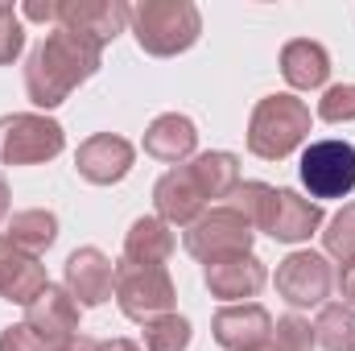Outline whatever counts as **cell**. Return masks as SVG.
I'll use <instances>...</instances> for the list:
<instances>
[{
	"mask_svg": "<svg viewBox=\"0 0 355 351\" xmlns=\"http://www.w3.org/2000/svg\"><path fill=\"white\" fill-rule=\"evenodd\" d=\"M67 293L79 302V310L103 306L116 293V264L107 261L99 248H75L67 257Z\"/></svg>",
	"mask_w": 355,
	"mask_h": 351,
	"instance_id": "cell-13",
	"label": "cell"
},
{
	"mask_svg": "<svg viewBox=\"0 0 355 351\" xmlns=\"http://www.w3.org/2000/svg\"><path fill=\"white\" fill-rule=\"evenodd\" d=\"M132 33H137V46L145 54L174 58L182 50H190L202 33L198 4H190V0H145L132 8Z\"/></svg>",
	"mask_w": 355,
	"mask_h": 351,
	"instance_id": "cell-2",
	"label": "cell"
},
{
	"mask_svg": "<svg viewBox=\"0 0 355 351\" xmlns=\"http://www.w3.org/2000/svg\"><path fill=\"white\" fill-rule=\"evenodd\" d=\"M186 170H190V178L198 182V190H202L207 198H219V203L240 186V157H236V153H227V149L198 153Z\"/></svg>",
	"mask_w": 355,
	"mask_h": 351,
	"instance_id": "cell-21",
	"label": "cell"
},
{
	"mask_svg": "<svg viewBox=\"0 0 355 351\" xmlns=\"http://www.w3.org/2000/svg\"><path fill=\"white\" fill-rule=\"evenodd\" d=\"M198 149V128L190 116L182 112H166L157 116L149 128H145V153L153 162H166V166H182L186 157H194Z\"/></svg>",
	"mask_w": 355,
	"mask_h": 351,
	"instance_id": "cell-17",
	"label": "cell"
},
{
	"mask_svg": "<svg viewBox=\"0 0 355 351\" xmlns=\"http://www.w3.org/2000/svg\"><path fill=\"white\" fill-rule=\"evenodd\" d=\"M46 285H50V277H46L42 257H29L8 236H0V298L17 302V306H29Z\"/></svg>",
	"mask_w": 355,
	"mask_h": 351,
	"instance_id": "cell-16",
	"label": "cell"
},
{
	"mask_svg": "<svg viewBox=\"0 0 355 351\" xmlns=\"http://www.w3.org/2000/svg\"><path fill=\"white\" fill-rule=\"evenodd\" d=\"M58 351H99V339H91V335H71Z\"/></svg>",
	"mask_w": 355,
	"mask_h": 351,
	"instance_id": "cell-33",
	"label": "cell"
},
{
	"mask_svg": "<svg viewBox=\"0 0 355 351\" xmlns=\"http://www.w3.org/2000/svg\"><path fill=\"white\" fill-rule=\"evenodd\" d=\"M67 149V132L58 120L42 112L0 116V166H42Z\"/></svg>",
	"mask_w": 355,
	"mask_h": 351,
	"instance_id": "cell-4",
	"label": "cell"
},
{
	"mask_svg": "<svg viewBox=\"0 0 355 351\" xmlns=\"http://www.w3.org/2000/svg\"><path fill=\"white\" fill-rule=\"evenodd\" d=\"M178 289L166 264H116V306L132 323H149L157 314H174Z\"/></svg>",
	"mask_w": 355,
	"mask_h": 351,
	"instance_id": "cell-5",
	"label": "cell"
},
{
	"mask_svg": "<svg viewBox=\"0 0 355 351\" xmlns=\"http://www.w3.org/2000/svg\"><path fill=\"white\" fill-rule=\"evenodd\" d=\"M281 75L293 91H318L331 75V54L322 42H310V37H293L285 42L281 50Z\"/></svg>",
	"mask_w": 355,
	"mask_h": 351,
	"instance_id": "cell-18",
	"label": "cell"
},
{
	"mask_svg": "<svg viewBox=\"0 0 355 351\" xmlns=\"http://www.w3.org/2000/svg\"><path fill=\"white\" fill-rule=\"evenodd\" d=\"M190 348V323L182 314H157L145 323V351H186Z\"/></svg>",
	"mask_w": 355,
	"mask_h": 351,
	"instance_id": "cell-25",
	"label": "cell"
},
{
	"mask_svg": "<svg viewBox=\"0 0 355 351\" xmlns=\"http://www.w3.org/2000/svg\"><path fill=\"white\" fill-rule=\"evenodd\" d=\"M322 248L339 261H352L355 257V203H347L339 215L327 219V232H322Z\"/></svg>",
	"mask_w": 355,
	"mask_h": 351,
	"instance_id": "cell-26",
	"label": "cell"
},
{
	"mask_svg": "<svg viewBox=\"0 0 355 351\" xmlns=\"http://www.w3.org/2000/svg\"><path fill=\"white\" fill-rule=\"evenodd\" d=\"M272 285H277V293L293 310H302V306H327V298L335 289V273H331V261L322 252L302 248V252H289L285 261L277 264Z\"/></svg>",
	"mask_w": 355,
	"mask_h": 351,
	"instance_id": "cell-8",
	"label": "cell"
},
{
	"mask_svg": "<svg viewBox=\"0 0 355 351\" xmlns=\"http://www.w3.org/2000/svg\"><path fill=\"white\" fill-rule=\"evenodd\" d=\"M4 228H8L4 236H8L17 248H25L29 257H42V252H46V248L58 240V219H54V211H46V207L12 211Z\"/></svg>",
	"mask_w": 355,
	"mask_h": 351,
	"instance_id": "cell-22",
	"label": "cell"
},
{
	"mask_svg": "<svg viewBox=\"0 0 355 351\" xmlns=\"http://www.w3.org/2000/svg\"><path fill=\"white\" fill-rule=\"evenodd\" d=\"M314 339L327 351H355V306L347 302H327L314 323Z\"/></svg>",
	"mask_w": 355,
	"mask_h": 351,
	"instance_id": "cell-23",
	"label": "cell"
},
{
	"mask_svg": "<svg viewBox=\"0 0 355 351\" xmlns=\"http://www.w3.org/2000/svg\"><path fill=\"white\" fill-rule=\"evenodd\" d=\"M99 67H103V46H95L79 33L54 29L25 62V95L33 99V108L50 112L67 103V95L79 83H87Z\"/></svg>",
	"mask_w": 355,
	"mask_h": 351,
	"instance_id": "cell-1",
	"label": "cell"
},
{
	"mask_svg": "<svg viewBox=\"0 0 355 351\" xmlns=\"http://www.w3.org/2000/svg\"><path fill=\"white\" fill-rule=\"evenodd\" d=\"M252 240H257L252 223H248L236 207L219 203V207L202 211V215L186 228V240H182V244H186V252H190L194 261L211 264V261H227V257L252 252Z\"/></svg>",
	"mask_w": 355,
	"mask_h": 351,
	"instance_id": "cell-6",
	"label": "cell"
},
{
	"mask_svg": "<svg viewBox=\"0 0 355 351\" xmlns=\"http://www.w3.org/2000/svg\"><path fill=\"white\" fill-rule=\"evenodd\" d=\"M211 335L223 351H257L272 339V314L261 302L219 306L215 318H211Z\"/></svg>",
	"mask_w": 355,
	"mask_h": 351,
	"instance_id": "cell-11",
	"label": "cell"
},
{
	"mask_svg": "<svg viewBox=\"0 0 355 351\" xmlns=\"http://www.w3.org/2000/svg\"><path fill=\"white\" fill-rule=\"evenodd\" d=\"M257 351H272V343H265V348H257Z\"/></svg>",
	"mask_w": 355,
	"mask_h": 351,
	"instance_id": "cell-36",
	"label": "cell"
},
{
	"mask_svg": "<svg viewBox=\"0 0 355 351\" xmlns=\"http://www.w3.org/2000/svg\"><path fill=\"white\" fill-rule=\"evenodd\" d=\"M335 285H339L343 302H347V306H355V257H352V261H343V268L335 273Z\"/></svg>",
	"mask_w": 355,
	"mask_h": 351,
	"instance_id": "cell-31",
	"label": "cell"
},
{
	"mask_svg": "<svg viewBox=\"0 0 355 351\" xmlns=\"http://www.w3.org/2000/svg\"><path fill=\"white\" fill-rule=\"evenodd\" d=\"M21 17H29V21H46V25H58V4H25L21 8Z\"/></svg>",
	"mask_w": 355,
	"mask_h": 351,
	"instance_id": "cell-32",
	"label": "cell"
},
{
	"mask_svg": "<svg viewBox=\"0 0 355 351\" xmlns=\"http://www.w3.org/2000/svg\"><path fill=\"white\" fill-rule=\"evenodd\" d=\"M310 137V103L297 95H265L248 120V149L265 162L289 157Z\"/></svg>",
	"mask_w": 355,
	"mask_h": 351,
	"instance_id": "cell-3",
	"label": "cell"
},
{
	"mask_svg": "<svg viewBox=\"0 0 355 351\" xmlns=\"http://www.w3.org/2000/svg\"><path fill=\"white\" fill-rule=\"evenodd\" d=\"M21 50H25V25L17 17V8L0 0V67L12 62Z\"/></svg>",
	"mask_w": 355,
	"mask_h": 351,
	"instance_id": "cell-29",
	"label": "cell"
},
{
	"mask_svg": "<svg viewBox=\"0 0 355 351\" xmlns=\"http://www.w3.org/2000/svg\"><path fill=\"white\" fill-rule=\"evenodd\" d=\"M132 25V8L124 0H58V25L67 33H79L95 46L116 42Z\"/></svg>",
	"mask_w": 355,
	"mask_h": 351,
	"instance_id": "cell-9",
	"label": "cell"
},
{
	"mask_svg": "<svg viewBox=\"0 0 355 351\" xmlns=\"http://www.w3.org/2000/svg\"><path fill=\"white\" fill-rule=\"evenodd\" d=\"M202 281H207V289H211L215 298H223L227 306H236V302L257 298V293L265 289L268 268H265V261H257L252 252H244V257L211 261L207 264V273H202Z\"/></svg>",
	"mask_w": 355,
	"mask_h": 351,
	"instance_id": "cell-15",
	"label": "cell"
},
{
	"mask_svg": "<svg viewBox=\"0 0 355 351\" xmlns=\"http://www.w3.org/2000/svg\"><path fill=\"white\" fill-rule=\"evenodd\" d=\"M132 162H137L132 141H124L116 132H95L75 153V170H79V178H87L91 186H116V182H124V178L132 174Z\"/></svg>",
	"mask_w": 355,
	"mask_h": 351,
	"instance_id": "cell-12",
	"label": "cell"
},
{
	"mask_svg": "<svg viewBox=\"0 0 355 351\" xmlns=\"http://www.w3.org/2000/svg\"><path fill=\"white\" fill-rule=\"evenodd\" d=\"M153 207H157V219H166L170 228H190L207 211V194L198 190V182L190 178L186 166H174V170H166L157 178Z\"/></svg>",
	"mask_w": 355,
	"mask_h": 351,
	"instance_id": "cell-14",
	"label": "cell"
},
{
	"mask_svg": "<svg viewBox=\"0 0 355 351\" xmlns=\"http://www.w3.org/2000/svg\"><path fill=\"white\" fill-rule=\"evenodd\" d=\"M99 351H145L141 343H132V339H103Z\"/></svg>",
	"mask_w": 355,
	"mask_h": 351,
	"instance_id": "cell-34",
	"label": "cell"
},
{
	"mask_svg": "<svg viewBox=\"0 0 355 351\" xmlns=\"http://www.w3.org/2000/svg\"><path fill=\"white\" fill-rule=\"evenodd\" d=\"M318 228H322V207L318 203L302 198L297 190H277V211H272V223H268L265 236L281 240V244H302Z\"/></svg>",
	"mask_w": 355,
	"mask_h": 351,
	"instance_id": "cell-19",
	"label": "cell"
},
{
	"mask_svg": "<svg viewBox=\"0 0 355 351\" xmlns=\"http://www.w3.org/2000/svg\"><path fill=\"white\" fill-rule=\"evenodd\" d=\"M0 351H46V348H42V339L25 323H17V327H4L0 331Z\"/></svg>",
	"mask_w": 355,
	"mask_h": 351,
	"instance_id": "cell-30",
	"label": "cell"
},
{
	"mask_svg": "<svg viewBox=\"0 0 355 351\" xmlns=\"http://www.w3.org/2000/svg\"><path fill=\"white\" fill-rule=\"evenodd\" d=\"M318 120H327V124H347V120H355V83H335V87L322 91Z\"/></svg>",
	"mask_w": 355,
	"mask_h": 351,
	"instance_id": "cell-28",
	"label": "cell"
},
{
	"mask_svg": "<svg viewBox=\"0 0 355 351\" xmlns=\"http://www.w3.org/2000/svg\"><path fill=\"white\" fill-rule=\"evenodd\" d=\"M223 203L236 207V211L252 223V232H268L272 211H277V186H268V182H240Z\"/></svg>",
	"mask_w": 355,
	"mask_h": 351,
	"instance_id": "cell-24",
	"label": "cell"
},
{
	"mask_svg": "<svg viewBox=\"0 0 355 351\" xmlns=\"http://www.w3.org/2000/svg\"><path fill=\"white\" fill-rule=\"evenodd\" d=\"M302 186L310 190V198H347L355 190V145L335 137L306 145Z\"/></svg>",
	"mask_w": 355,
	"mask_h": 351,
	"instance_id": "cell-7",
	"label": "cell"
},
{
	"mask_svg": "<svg viewBox=\"0 0 355 351\" xmlns=\"http://www.w3.org/2000/svg\"><path fill=\"white\" fill-rule=\"evenodd\" d=\"M174 257V228L157 215H141L128 236H124V257L128 264H166Z\"/></svg>",
	"mask_w": 355,
	"mask_h": 351,
	"instance_id": "cell-20",
	"label": "cell"
},
{
	"mask_svg": "<svg viewBox=\"0 0 355 351\" xmlns=\"http://www.w3.org/2000/svg\"><path fill=\"white\" fill-rule=\"evenodd\" d=\"M314 327L302 318V314H285L272 323V351H314Z\"/></svg>",
	"mask_w": 355,
	"mask_h": 351,
	"instance_id": "cell-27",
	"label": "cell"
},
{
	"mask_svg": "<svg viewBox=\"0 0 355 351\" xmlns=\"http://www.w3.org/2000/svg\"><path fill=\"white\" fill-rule=\"evenodd\" d=\"M25 327L42 339L46 351H58L71 335H79V302L67 293V285H46L29 306H25Z\"/></svg>",
	"mask_w": 355,
	"mask_h": 351,
	"instance_id": "cell-10",
	"label": "cell"
},
{
	"mask_svg": "<svg viewBox=\"0 0 355 351\" xmlns=\"http://www.w3.org/2000/svg\"><path fill=\"white\" fill-rule=\"evenodd\" d=\"M8 203H12L8 198V182L0 178V223H8Z\"/></svg>",
	"mask_w": 355,
	"mask_h": 351,
	"instance_id": "cell-35",
	"label": "cell"
}]
</instances>
